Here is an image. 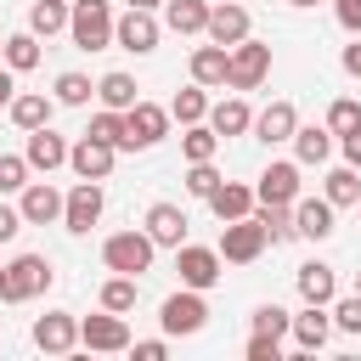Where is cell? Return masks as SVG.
<instances>
[{
    "label": "cell",
    "instance_id": "6da1fadb",
    "mask_svg": "<svg viewBox=\"0 0 361 361\" xmlns=\"http://www.w3.org/2000/svg\"><path fill=\"white\" fill-rule=\"evenodd\" d=\"M51 288V259L45 254H17L0 276V299L6 305H23V299H39Z\"/></svg>",
    "mask_w": 361,
    "mask_h": 361
},
{
    "label": "cell",
    "instance_id": "7a4b0ae2",
    "mask_svg": "<svg viewBox=\"0 0 361 361\" xmlns=\"http://www.w3.org/2000/svg\"><path fill=\"white\" fill-rule=\"evenodd\" d=\"M113 6L107 0H73V17H68V34L79 51H107L113 45Z\"/></svg>",
    "mask_w": 361,
    "mask_h": 361
},
{
    "label": "cell",
    "instance_id": "3957f363",
    "mask_svg": "<svg viewBox=\"0 0 361 361\" xmlns=\"http://www.w3.org/2000/svg\"><path fill=\"white\" fill-rule=\"evenodd\" d=\"M152 254H158V243H152L147 231H113V237L102 243V259H107V271H124V276H141V271H152Z\"/></svg>",
    "mask_w": 361,
    "mask_h": 361
},
{
    "label": "cell",
    "instance_id": "277c9868",
    "mask_svg": "<svg viewBox=\"0 0 361 361\" xmlns=\"http://www.w3.org/2000/svg\"><path fill=\"white\" fill-rule=\"evenodd\" d=\"M265 226H259V214H243V220H226V231H220V259H231V265H254L259 254H265Z\"/></svg>",
    "mask_w": 361,
    "mask_h": 361
},
{
    "label": "cell",
    "instance_id": "5b68a950",
    "mask_svg": "<svg viewBox=\"0 0 361 361\" xmlns=\"http://www.w3.org/2000/svg\"><path fill=\"white\" fill-rule=\"evenodd\" d=\"M265 73H271V45H259V39H237V45H231L226 85H231V90H259Z\"/></svg>",
    "mask_w": 361,
    "mask_h": 361
},
{
    "label": "cell",
    "instance_id": "8992f818",
    "mask_svg": "<svg viewBox=\"0 0 361 361\" xmlns=\"http://www.w3.org/2000/svg\"><path fill=\"white\" fill-rule=\"evenodd\" d=\"M158 322H164V333H203V322H209V305H203V288H180V293H169L164 299V310H158Z\"/></svg>",
    "mask_w": 361,
    "mask_h": 361
},
{
    "label": "cell",
    "instance_id": "52a82bcc",
    "mask_svg": "<svg viewBox=\"0 0 361 361\" xmlns=\"http://www.w3.org/2000/svg\"><path fill=\"white\" fill-rule=\"evenodd\" d=\"M113 158H118V147L113 141H102V135H79V147H68V164H73V175L79 180H107L113 175Z\"/></svg>",
    "mask_w": 361,
    "mask_h": 361
},
{
    "label": "cell",
    "instance_id": "ba28073f",
    "mask_svg": "<svg viewBox=\"0 0 361 361\" xmlns=\"http://www.w3.org/2000/svg\"><path fill=\"white\" fill-rule=\"evenodd\" d=\"M124 130H130V152L135 147H158L164 135H169V107H158V102H135L130 113H124Z\"/></svg>",
    "mask_w": 361,
    "mask_h": 361
},
{
    "label": "cell",
    "instance_id": "9c48e42d",
    "mask_svg": "<svg viewBox=\"0 0 361 361\" xmlns=\"http://www.w3.org/2000/svg\"><path fill=\"white\" fill-rule=\"evenodd\" d=\"M102 203H107V197H102V180H79V186L68 192V203H62V226H68L73 237H85V231L102 220Z\"/></svg>",
    "mask_w": 361,
    "mask_h": 361
},
{
    "label": "cell",
    "instance_id": "30bf717a",
    "mask_svg": "<svg viewBox=\"0 0 361 361\" xmlns=\"http://www.w3.org/2000/svg\"><path fill=\"white\" fill-rule=\"evenodd\" d=\"M175 271H180V288H214L220 282V248L180 243L175 248Z\"/></svg>",
    "mask_w": 361,
    "mask_h": 361
},
{
    "label": "cell",
    "instance_id": "8fae6325",
    "mask_svg": "<svg viewBox=\"0 0 361 361\" xmlns=\"http://www.w3.org/2000/svg\"><path fill=\"white\" fill-rule=\"evenodd\" d=\"M79 344H85V350H130V322H124L118 310L85 316V322H79Z\"/></svg>",
    "mask_w": 361,
    "mask_h": 361
},
{
    "label": "cell",
    "instance_id": "7c38bea8",
    "mask_svg": "<svg viewBox=\"0 0 361 361\" xmlns=\"http://www.w3.org/2000/svg\"><path fill=\"white\" fill-rule=\"evenodd\" d=\"M113 45H124V51L147 56V51L158 45V17H152V11H141V6H130V11L113 23Z\"/></svg>",
    "mask_w": 361,
    "mask_h": 361
},
{
    "label": "cell",
    "instance_id": "4fadbf2b",
    "mask_svg": "<svg viewBox=\"0 0 361 361\" xmlns=\"http://www.w3.org/2000/svg\"><path fill=\"white\" fill-rule=\"evenodd\" d=\"M34 344H39L45 355H68V350L79 344V322H73L68 310H45V316L34 322Z\"/></svg>",
    "mask_w": 361,
    "mask_h": 361
},
{
    "label": "cell",
    "instance_id": "5bb4252c",
    "mask_svg": "<svg viewBox=\"0 0 361 361\" xmlns=\"http://www.w3.org/2000/svg\"><path fill=\"white\" fill-rule=\"evenodd\" d=\"M62 203H68V197H62L51 180H28L17 209H23V220H28V226H51V220H62Z\"/></svg>",
    "mask_w": 361,
    "mask_h": 361
},
{
    "label": "cell",
    "instance_id": "9a60e30c",
    "mask_svg": "<svg viewBox=\"0 0 361 361\" xmlns=\"http://www.w3.org/2000/svg\"><path fill=\"white\" fill-rule=\"evenodd\" d=\"M209 39H214V45H237V39H248V11H243L237 0L209 6Z\"/></svg>",
    "mask_w": 361,
    "mask_h": 361
},
{
    "label": "cell",
    "instance_id": "2e32d148",
    "mask_svg": "<svg viewBox=\"0 0 361 361\" xmlns=\"http://www.w3.org/2000/svg\"><path fill=\"white\" fill-rule=\"evenodd\" d=\"M293 130H299V113H293V102H271L265 113H254V135H259L265 147H276V141H293Z\"/></svg>",
    "mask_w": 361,
    "mask_h": 361
},
{
    "label": "cell",
    "instance_id": "e0dca14e",
    "mask_svg": "<svg viewBox=\"0 0 361 361\" xmlns=\"http://www.w3.org/2000/svg\"><path fill=\"white\" fill-rule=\"evenodd\" d=\"M23 158L34 164V169H56V164H68V141L51 130V124H39V130H28V147H23Z\"/></svg>",
    "mask_w": 361,
    "mask_h": 361
},
{
    "label": "cell",
    "instance_id": "ac0fdd59",
    "mask_svg": "<svg viewBox=\"0 0 361 361\" xmlns=\"http://www.w3.org/2000/svg\"><path fill=\"white\" fill-rule=\"evenodd\" d=\"M259 203H299V164H271L254 186Z\"/></svg>",
    "mask_w": 361,
    "mask_h": 361
},
{
    "label": "cell",
    "instance_id": "d6986e66",
    "mask_svg": "<svg viewBox=\"0 0 361 361\" xmlns=\"http://www.w3.org/2000/svg\"><path fill=\"white\" fill-rule=\"evenodd\" d=\"M147 237H152L158 248H180V243H186V214H180L175 203H152V209H147Z\"/></svg>",
    "mask_w": 361,
    "mask_h": 361
},
{
    "label": "cell",
    "instance_id": "ffe728a7",
    "mask_svg": "<svg viewBox=\"0 0 361 361\" xmlns=\"http://www.w3.org/2000/svg\"><path fill=\"white\" fill-rule=\"evenodd\" d=\"M254 186H237V180H220L214 186V197H209V209H214V220H243V214H254Z\"/></svg>",
    "mask_w": 361,
    "mask_h": 361
},
{
    "label": "cell",
    "instance_id": "44dd1931",
    "mask_svg": "<svg viewBox=\"0 0 361 361\" xmlns=\"http://www.w3.org/2000/svg\"><path fill=\"white\" fill-rule=\"evenodd\" d=\"M293 226H299V237H333V203L327 197H299L293 203Z\"/></svg>",
    "mask_w": 361,
    "mask_h": 361
},
{
    "label": "cell",
    "instance_id": "7402d4cb",
    "mask_svg": "<svg viewBox=\"0 0 361 361\" xmlns=\"http://www.w3.org/2000/svg\"><path fill=\"white\" fill-rule=\"evenodd\" d=\"M327 333H333L327 305H305V310L293 316V344H299V350H322V344H327Z\"/></svg>",
    "mask_w": 361,
    "mask_h": 361
},
{
    "label": "cell",
    "instance_id": "603a6c76",
    "mask_svg": "<svg viewBox=\"0 0 361 361\" xmlns=\"http://www.w3.org/2000/svg\"><path fill=\"white\" fill-rule=\"evenodd\" d=\"M226 68H231V45H197L192 51V79L209 90V85H226Z\"/></svg>",
    "mask_w": 361,
    "mask_h": 361
},
{
    "label": "cell",
    "instance_id": "cb8c5ba5",
    "mask_svg": "<svg viewBox=\"0 0 361 361\" xmlns=\"http://www.w3.org/2000/svg\"><path fill=\"white\" fill-rule=\"evenodd\" d=\"M299 293H305V305H333V293H338V276H333V265H322V259L299 265Z\"/></svg>",
    "mask_w": 361,
    "mask_h": 361
},
{
    "label": "cell",
    "instance_id": "d4e9b609",
    "mask_svg": "<svg viewBox=\"0 0 361 361\" xmlns=\"http://www.w3.org/2000/svg\"><path fill=\"white\" fill-rule=\"evenodd\" d=\"M51 107H56V96H39V90L11 96V118H17V130H39V124H51Z\"/></svg>",
    "mask_w": 361,
    "mask_h": 361
},
{
    "label": "cell",
    "instance_id": "484cf974",
    "mask_svg": "<svg viewBox=\"0 0 361 361\" xmlns=\"http://www.w3.org/2000/svg\"><path fill=\"white\" fill-rule=\"evenodd\" d=\"M164 23L175 34H209V0H169Z\"/></svg>",
    "mask_w": 361,
    "mask_h": 361
},
{
    "label": "cell",
    "instance_id": "4316f807",
    "mask_svg": "<svg viewBox=\"0 0 361 361\" xmlns=\"http://www.w3.org/2000/svg\"><path fill=\"white\" fill-rule=\"evenodd\" d=\"M209 124H214L220 135H243V130H254V113H248L243 96H231V102H214V107H209Z\"/></svg>",
    "mask_w": 361,
    "mask_h": 361
},
{
    "label": "cell",
    "instance_id": "83f0119b",
    "mask_svg": "<svg viewBox=\"0 0 361 361\" xmlns=\"http://www.w3.org/2000/svg\"><path fill=\"white\" fill-rule=\"evenodd\" d=\"M293 152H299V164H327V152H333V130H322V124H299V130H293Z\"/></svg>",
    "mask_w": 361,
    "mask_h": 361
},
{
    "label": "cell",
    "instance_id": "f1b7e54d",
    "mask_svg": "<svg viewBox=\"0 0 361 361\" xmlns=\"http://www.w3.org/2000/svg\"><path fill=\"white\" fill-rule=\"evenodd\" d=\"M6 68H11V73H28V68H39V34H34V28H23V34H6Z\"/></svg>",
    "mask_w": 361,
    "mask_h": 361
},
{
    "label": "cell",
    "instance_id": "f546056e",
    "mask_svg": "<svg viewBox=\"0 0 361 361\" xmlns=\"http://www.w3.org/2000/svg\"><path fill=\"white\" fill-rule=\"evenodd\" d=\"M96 96H102V107H118V113H130V107L141 102L130 73H102V79H96Z\"/></svg>",
    "mask_w": 361,
    "mask_h": 361
},
{
    "label": "cell",
    "instance_id": "4dcf8cb0",
    "mask_svg": "<svg viewBox=\"0 0 361 361\" xmlns=\"http://www.w3.org/2000/svg\"><path fill=\"white\" fill-rule=\"evenodd\" d=\"M180 152H186V164H209V158L220 152V130H214V124H186Z\"/></svg>",
    "mask_w": 361,
    "mask_h": 361
},
{
    "label": "cell",
    "instance_id": "1f68e13d",
    "mask_svg": "<svg viewBox=\"0 0 361 361\" xmlns=\"http://www.w3.org/2000/svg\"><path fill=\"white\" fill-rule=\"evenodd\" d=\"M135 282H141V276H124V271H113V276L102 282V310H118V316H124V310H135V293H141Z\"/></svg>",
    "mask_w": 361,
    "mask_h": 361
},
{
    "label": "cell",
    "instance_id": "d6a6232c",
    "mask_svg": "<svg viewBox=\"0 0 361 361\" xmlns=\"http://www.w3.org/2000/svg\"><path fill=\"white\" fill-rule=\"evenodd\" d=\"M169 118H180V124H203V118H209V96H203V85H197V79L169 102Z\"/></svg>",
    "mask_w": 361,
    "mask_h": 361
},
{
    "label": "cell",
    "instance_id": "836d02e7",
    "mask_svg": "<svg viewBox=\"0 0 361 361\" xmlns=\"http://www.w3.org/2000/svg\"><path fill=\"white\" fill-rule=\"evenodd\" d=\"M327 203L333 209H350V203H361V175L344 164V169H327Z\"/></svg>",
    "mask_w": 361,
    "mask_h": 361
},
{
    "label": "cell",
    "instance_id": "e575fe53",
    "mask_svg": "<svg viewBox=\"0 0 361 361\" xmlns=\"http://www.w3.org/2000/svg\"><path fill=\"white\" fill-rule=\"evenodd\" d=\"M259 226H265V237H271V243L299 237V226H293V203H259Z\"/></svg>",
    "mask_w": 361,
    "mask_h": 361
},
{
    "label": "cell",
    "instance_id": "d590c367",
    "mask_svg": "<svg viewBox=\"0 0 361 361\" xmlns=\"http://www.w3.org/2000/svg\"><path fill=\"white\" fill-rule=\"evenodd\" d=\"M68 17H73V6H62V0H34L28 28H34V34H56V28H68Z\"/></svg>",
    "mask_w": 361,
    "mask_h": 361
},
{
    "label": "cell",
    "instance_id": "8d00e7d4",
    "mask_svg": "<svg viewBox=\"0 0 361 361\" xmlns=\"http://www.w3.org/2000/svg\"><path fill=\"white\" fill-rule=\"evenodd\" d=\"M90 135H102V141H113V147L124 152V141H130V130H124V113H118V107H102V113L90 118Z\"/></svg>",
    "mask_w": 361,
    "mask_h": 361
},
{
    "label": "cell",
    "instance_id": "74e56055",
    "mask_svg": "<svg viewBox=\"0 0 361 361\" xmlns=\"http://www.w3.org/2000/svg\"><path fill=\"white\" fill-rule=\"evenodd\" d=\"M254 333H265V338H288V333H293V316H288L282 305H259V310H254Z\"/></svg>",
    "mask_w": 361,
    "mask_h": 361
},
{
    "label": "cell",
    "instance_id": "f35d334b",
    "mask_svg": "<svg viewBox=\"0 0 361 361\" xmlns=\"http://www.w3.org/2000/svg\"><path fill=\"white\" fill-rule=\"evenodd\" d=\"M90 96H96V85H90L85 73H62V79H56V102H62V107H85Z\"/></svg>",
    "mask_w": 361,
    "mask_h": 361
},
{
    "label": "cell",
    "instance_id": "ab89813d",
    "mask_svg": "<svg viewBox=\"0 0 361 361\" xmlns=\"http://www.w3.org/2000/svg\"><path fill=\"white\" fill-rule=\"evenodd\" d=\"M28 158H17V152H0V192H23L28 186Z\"/></svg>",
    "mask_w": 361,
    "mask_h": 361
},
{
    "label": "cell",
    "instance_id": "60d3db41",
    "mask_svg": "<svg viewBox=\"0 0 361 361\" xmlns=\"http://www.w3.org/2000/svg\"><path fill=\"white\" fill-rule=\"evenodd\" d=\"M214 186H220V175H214V158L186 169V192H192V197H203V203H209V197H214Z\"/></svg>",
    "mask_w": 361,
    "mask_h": 361
},
{
    "label": "cell",
    "instance_id": "b9f144b4",
    "mask_svg": "<svg viewBox=\"0 0 361 361\" xmlns=\"http://www.w3.org/2000/svg\"><path fill=\"white\" fill-rule=\"evenodd\" d=\"M355 124H361V102L338 96V102L327 107V130H333V135H344V130H355Z\"/></svg>",
    "mask_w": 361,
    "mask_h": 361
},
{
    "label": "cell",
    "instance_id": "7bdbcfd3",
    "mask_svg": "<svg viewBox=\"0 0 361 361\" xmlns=\"http://www.w3.org/2000/svg\"><path fill=\"white\" fill-rule=\"evenodd\" d=\"M333 327L338 333H361V293H350V299L333 305Z\"/></svg>",
    "mask_w": 361,
    "mask_h": 361
},
{
    "label": "cell",
    "instance_id": "ee69618b",
    "mask_svg": "<svg viewBox=\"0 0 361 361\" xmlns=\"http://www.w3.org/2000/svg\"><path fill=\"white\" fill-rule=\"evenodd\" d=\"M248 361H282V338L254 333V338H248Z\"/></svg>",
    "mask_w": 361,
    "mask_h": 361
},
{
    "label": "cell",
    "instance_id": "f6af8a7d",
    "mask_svg": "<svg viewBox=\"0 0 361 361\" xmlns=\"http://www.w3.org/2000/svg\"><path fill=\"white\" fill-rule=\"evenodd\" d=\"M333 17H338L350 34H361V0H333Z\"/></svg>",
    "mask_w": 361,
    "mask_h": 361
},
{
    "label": "cell",
    "instance_id": "bcb514c9",
    "mask_svg": "<svg viewBox=\"0 0 361 361\" xmlns=\"http://www.w3.org/2000/svg\"><path fill=\"white\" fill-rule=\"evenodd\" d=\"M23 226H28V220H23V209H6V203H0V243H11Z\"/></svg>",
    "mask_w": 361,
    "mask_h": 361
},
{
    "label": "cell",
    "instance_id": "7dc6e473",
    "mask_svg": "<svg viewBox=\"0 0 361 361\" xmlns=\"http://www.w3.org/2000/svg\"><path fill=\"white\" fill-rule=\"evenodd\" d=\"M338 141H344V164H350V169H361V124H355V130H344Z\"/></svg>",
    "mask_w": 361,
    "mask_h": 361
},
{
    "label": "cell",
    "instance_id": "c3c4849f",
    "mask_svg": "<svg viewBox=\"0 0 361 361\" xmlns=\"http://www.w3.org/2000/svg\"><path fill=\"white\" fill-rule=\"evenodd\" d=\"M164 350H169L164 338H141V344H135V361H164Z\"/></svg>",
    "mask_w": 361,
    "mask_h": 361
},
{
    "label": "cell",
    "instance_id": "681fc988",
    "mask_svg": "<svg viewBox=\"0 0 361 361\" xmlns=\"http://www.w3.org/2000/svg\"><path fill=\"white\" fill-rule=\"evenodd\" d=\"M344 73L361 79V34H355V45H344Z\"/></svg>",
    "mask_w": 361,
    "mask_h": 361
},
{
    "label": "cell",
    "instance_id": "f907efd6",
    "mask_svg": "<svg viewBox=\"0 0 361 361\" xmlns=\"http://www.w3.org/2000/svg\"><path fill=\"white\" fill-rule=\"evenodd\" d=\"M11 96H17V79H11V68L0 62V107H11Z\"/></svg>",
    "mask_w": 361,
    "mask_h": 361
},
{
    "label": "cell",
    "instance_id": "816d5d0a",
    "mask_svg": "<svg viewBox=\"0 0 361 361\" xmlns=\"http://www.w3.org/2000/svg\"><path fill=\"white\" fill-rule=\"evenodd\" d=\"M130 6H141V11H152V6H158V0H130Z\"/></svg>",
    "mask_w": 361,
    "mask_h": 361
},
{
    "label": "cell",
    "instance_id": "f5cc1de1",
    "mask_svg": "<svg viewBox=\"0 0 361 361\" xmlns=\"http://www.w3.org/2000/svg\"><path fill=\"white\" fill-rule=\"evenodd\" d=\"M288 6H316V0H288Z\"/></svg>",
    "mask_w": 361,
    "mask_h": 361
},
{
    "label": "cell",
    "instance_id": "db71d44e",
    "mask_svg": "<svg viewBox=\"0 0 361 361\" xmlns=\"http://www.w3.org/2000/svg\"><path fill=\"white\" fill-rule=\"evenodd\" d=\"M0 62H6V39H0Z\"/></svg>",
    "mask_w": 361,
    "mask_h": 361
},
{
    "label": "cell",
    "instance_id": "11a10c76",
    "mask_svg": "<svg viewBox=\"0 0 361 361\" xmlns=\"http://www.w3.org/2000/svg\"><path fill=\"white\" fill-rule=\"evenodd\" d=\"M355 293H361V276H355Z\"/></svg>",
    "mask_w": 361,
    "mask_h": 361
},
{
    "label": "cell",
    "instance_id": "9f6ffc18",
    "mask_svg": "<svg viewBox=\"0 0 361 361\" xmlns=\"http://www.w3.org/2000/svg\"><path fill=\"white\" fill-rule=\"evenodd\" d=\"M0 276H6V265H0Z\"/></svg>",
    "mask_w": 361,
    "mask_h": 361
}]
</instances>
